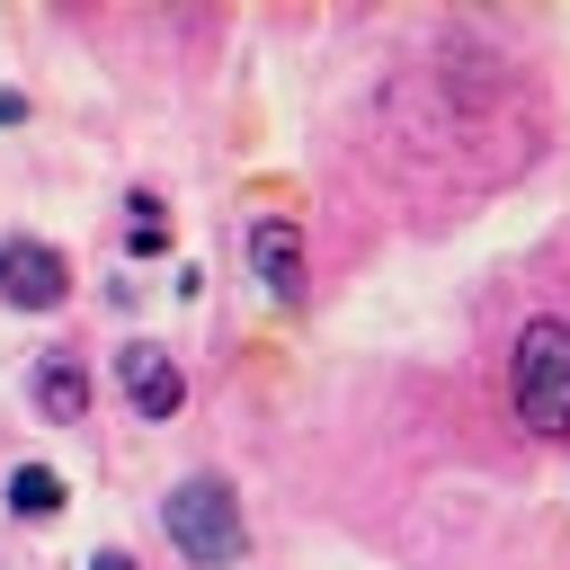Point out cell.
<instances>
[{
  "mask_svg": "<svg viewBox=\"0 0 570 570\" xmlns=\"http://www.w3.org/2000/svg\"><path fill=\"white\" fill-rule=\"evenodd\" d=\"M116 383H125L134 419H178V401H187V383L160 347H116Z\"/></svg>",
  "mask_w": 570,
  "mask_h": 570,
  "instance_id": "4",
  "label": "cell"
},
{
  "mask_svg": "<svg viewBox=\"0 0 570 570\" xmlns=\"http://www.w3.org/2000/svg\"><path fill=\"white\" fill-rule=\"evenodd\" d=\"M36 410H45V419H89V374H80V356H45V365H36Z\"/></svg>",
  "mask_w": 570,
  "mask_h": 570,
  "instance_id": "6",
  "label": "cell"
},
{
  "mask_svg": "<svg viewBox=\"0 0 570 570\" xmlns=\"http://www.w3.org/2000/svg\"><path fill=\"white\" fill-rule=\"evenodd\" d=\"M9 508H18V517H53V508H62V472L18 463V472H9Z\"/></svg>",
  "mask_w": 570,
  "mask_h": 570,
  "instance_id": "7",
  "label": "cell"
},
{
  "mask_svg": "<svg viewBox=\"0 0 570 570\" xmlns=\"http://www.w3.org/2000/svg\"><path fill=\"white\" fill-rule=\"evenodd\" d=\"M249 267H258V285H267L276 303H294V294H303V232H294L285 214H267V223L249 232Z\"/></svg>",
  "mask_w": 570,
  "mask_h": 570,
  "instance_id": "5",
  "label": "cell"
},
{
  "mask_svg": "<svg viewBox=\"0 0 570 570\" xmlns=\"http://www.w3.org/2000/svg\"><path fill=\"white\" fill-rule=\"evenodd\" d=\"M169 240V223H160V205L151 196H134V249H160Z\"/></svg>",
  "mask_w": 570,
  "mask_h": 570,
  "instance_id": "8",
  "label": "cell"
},
{
  "mask_svg": "<svg viewBox=\"0 0 570 570\" xmlns=\"http://www.w3.org/2000/svg\"><path fill=\"white\" fill-rule=\"evenodd\" d=\"M0 294H9L18 312H53V303L71 294L62 249H45V240H0Z\"/></svg>",
  "mask_w": 570,
  "mask_h": 570,
  "instance_id": "3",
  "label": "cell"
},
{
  "mask_svg": "<svg viewBox=\"0 0 570 570\" xmlns=\"http://www.w3.org/2000/svg\"><path fill=\"white\" fill-rule=\"evenodd\" d=\"M89 570H134V561L125 552H89Z\"/></svg>",
  "mask_w": 570,
  "mask_h": 570,
  "instance_id": "9",
  "label": "cell"
},
{
  "mask_svg": "<svg viewBox=\"0 0 570 570\" xmlns=\"http://www.w3.org/2000/svg\"><path fill=\"white\" fill-rule=\"evenodd\" d=\"M160 525H169V543L187 552V561H205V570H232L240 552H249V525H240V499L223 490V481H178L169 490V508H160Z\"/></svg>",
  "mask_w": 570,
  "mask_h": 570,
  "instance_id": "1",
  "label": "cell"
},
{
  "mask_svg": "<svg viewBox=\"0 0 570 570\" xmlns=\"http://www.w3.org/2000/svg\"><path fill=\"white\" fill-rule=\"evenodd\" d=\"M517 419L534 436H570V321H534L517 338Z\"/></svg>",
  "mask_w": 570,
  "mask_h": 570,
  "instance_id": "2",
  "label": "cell"
}]
</instances>
